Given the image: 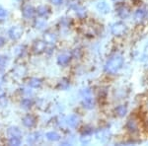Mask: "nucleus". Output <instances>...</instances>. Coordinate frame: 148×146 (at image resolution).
<instances>
[{
    "instance_id": "obj_1",
    "label": "nucleus",
    "mask_w": 148,
    "mask_h": 146,
    "mask_svg": "<svg viewBox=\"0 0 148 146\" xmlns=\"http://www.w3.org/2000/svg\"><path fill=\"white\" fill-rule=\"evenodd\" d=\"M123 64V58L120 54H114L105 64V71L109 74H114L121 68Z\"/></svg>"
},
{
    "instance_id": "obj_2",
    "label": "nucleus",
    "mask_w": 148,
    "mask_h": 146,
    "mask_svg": "<svg viewBox=\"0 0 148 146\" xmlns=\"http://www.w3.org/2000/svg\"><path fill=\"white\" fill-rule=\"evenodd\" d=\"M126 129L131 134H137L139 132V126H138V121L135 118L131 117L126 121Z\"/></svg>"
},
{
    "instance_id": "obj_3",
    "label": "nucleus",
    "mask_w": 148,
    "mask_h": 146,
    "mask_svg": "<svg viewBox=\"0 0 148 146\" xmlns=\"http://www.w3.org/2000/svg\"><path fill=\"white\" fill-rule=\"evenodd\" d=\"M127 31V27L121 22L114 23L111 28V32L114 36H123Z\"/></svg>"
},
{
    "instance_id": "obj_4",
    "label": "nucleus",
    "mask_w": 148,
    "mask_h": 146,
    "mask_svg": "<svg viewBox=\"0 0 148 146\" xmlns=\"http://www.w3.org/2000/svg\"><path fill=\"white\" fill-rule=\"evenodd\" d=\"M83 105L87 109H92L94 107V99L92 97V93L89 89H86L83 91Z\"/></svg>"
},
{
    "instance_id": "obj_5",
    "label": "nucleus",
    "mask_w": 148,
    "mask_h": 146,
    "mask_svg": "<svg viewBox=\"0 0 148 146\" xmlns=\"http://www.w3.org/2000/svg\"><path fill=\"white\" fill-rule=\"evenodd\" d=\"M9 38L11 40H19L23 35V28L20 26H15V27H12L10 30L8 31Z\"/></svg>"
},
{
    "instance_id": "obj_6",
    "label": "nucleus",
    "mask_w": 148,
    "mask_h": 146,
    "mask_svg": "<svg viewBox=\"0 0 148 146\" xmlns=\"http://www.w3.org/2000/svg\"><path fill=\"white\" fill-rule=\"evenodd\" d=\"M46 49H47V42L45 40H36L34 45H33L32 51L36 54H40L46 51Z\"/></svg>"
},
{
    "instance_id": "obj_7",
    "label": "nucleus",
    "mask_w": 148,
    "mask_h": 146,
    "mask_svg": "<svg viewBox=\"0 0 148 146\" xmlns=\"http://www.w3.org/2000/svg\"><path fill=\"white\" fill-rule=\"evenodd\" d=\"M116 13H118L119 17H121L123 19H126L130 15V9L126 5H125V4H120V5L116 8Z\"/></svg>"
},
{
    "instance_id": "obj_8",
    "label": "nucleus",
    "mask_w": 148,
    "mask_h": 146,
    "mask_svg": "<svg viewBox=\"0 0 148 146\" xmlns=\"http://www.w3.org/2000/svg\"><path fill=\"white\" fill-rule=\"evenodd\" d=\"M23 121V124L26 126V127L28 128H32L34 127L36 125V123H37V119L33 114H27V116H25L22 119Z\"/></svg>"
},
{
    "instance_id": "obj_9",
    "label": "nucleus",
    "mask_w": 148,
    "mask_h": 146,
    "mask_svg": "<svg viewBox=\"0 0 148 146\" xmlns=\"http://www.w3.org/2000/svg\"><path fill=\"white\" fill-rule=\"evenodd\" d=\"M7 134H8L9 137H18V138H21L23 135L22 131L17 126H11V127H9L8 130H7Z\"/></svg>"
},
{
    "instance_id": "obj_10",
    "label": "nucleus",
    "mask_w": 148,
    "mask_h": 146,
    "mask_svg": "<svg viewBox=\"0 0 148 146\" xmlns=\"http://www.w3.org/2000/svg\"><path fill=\"white\" fill-rule=\"evenodd\" d=\"M147 15H148V10L146 8H139L136 12H135L134 19H135V21H137V22H140V21L144 20Z\"/></svg>"
},
{
    "instance_id": "obj_11",
    "label": "nucleus",
    "mask_w": 148,
    "mask_h": 146,
    "mask_svg": "<svg viewBox=\"0 0 148 146\" xmlns=\"http://www.w3.org/2000/svg\"><path fill=\"white\" fill-rule=\"evenodd\" d=\"M35 13H36V10L33 8L32 6L30 5H27L23 8V11H22V14H23V17L26 18V19H31L35 16Z\"/></svg>"
},
{
    "instance_id": "obj_12",
    "label": "nucleus",
    "mask_w": 148,
    "mask_h": 146,
    "mask_svg": "<svg viewBox=\"0 0 148 146\" xmlns=\"http://www.w3.org/2000/svg\"><path fill=\"white\" fill-rule=\"evenodd\" d=\"M57 40V36L54 34L53 32H51V31H47V32L45 33L44 35V40L47 42V44H54Z\"/></svg>"
},
{
    "instance_id": "obj_13",
    "label": "nucleus",
    "mask_w": 148,
    "mask_h": 146,
    "mask_svg": "<svg viewBox=\"0 0 148 146\" xmlns=\"http://www.w3.org/2000/svg\"><path fill=\"white\" fill-rule=\"evenodd\" d=\"M70 61V56L66 53H62V54H59L57 56V63L61 66H65L68 64V62Z\"/></svg>"
},
{
    "instance_id": "obj_14",
    "label": "nucleus",
    "mask_w": 148,
    "mask_h": 146,
    "mask_svg": "<svg viewBox=\"0 0 148 146\" xmlns=\"http://www.w3.org/2000/svg\"><path fill=\"white\" fill-rule=\"evenodd\" d=\"M28 84L32 88H40V86H42V82L39 78H31V79H29Z\"/></svg>"
},
{
    "instance_id": "obj_15",
    "label": "nucleus",
    "mask_w": 148,
    "mask_h": 146,
    "mask_svg": "<svg viewBox=\"0 0 148 146\" xmlns=\"http://www.w3.org/2000/svg\"><path fill=\"white\" fill-rule=\"evenodd\" d=\"M78 123H79V119H78V117L76 116H70L69 118L67 119V124L70 127H76V126L78 125Z\"/></svg>"
},
{
    "instance_id": "obj_16",
    "label": "nucleus",
    "mask_w": 148,
    "mask_h": 146,
    "mask_svg": "<svg viewBox=\"0 0 148 146\" xmlns=\"http://www.w3.org/2000/svg\"><path fill=\"white\" fill-rule=\"evenodd\" d=\"M114 112H116V116L120 117V118H123V117L125 116L126 112H127V109H126V107L125 106V105H121V106L116 108Z\"/></svg>"
},
{
    "instance_id": "obj_17",
    "label": "nucleus",
    "mask_w": 148,
    "mask_h": 146,
    "mask_svg": "<svg viewBox=\"0 0 148 146\" xmlns=\"http://www.w3.org/2000/svg\"><path fill=\"white\" fill-rule=\"evenodd\" d=\"M37 13H38V15L40 16V17H46V16H47V14L49 13V9L47 8V6L42 5V6L38 7Z\"/></svg>"
},
{
    "instance_id": "obj_18",
    "label": "nucleus",
    "mask_w": 148,
    "mask_h": 146,
    "mask_svg": "<svg viewBox=\"0 0 148 146\" xmlns=\"http://www.w3.org/2000/svg\"><path fill=\"white\" fill-rule=\"evenodd\" d=\"M74 9L76 10V14H77V16L78 17H80V18H84L85 16H86V10L83 7H81V6H78V4H74V6H72Z\"/></svg>"
},
{
    "instance_id": "obj_19",
    "label": "nucleus",
    "mask_w": 148,
    "mask_h": 146,
    "mask_svg": "<svg viewBox=\"0 0 148 146\" xmlns=\"http://www.w3.org/2000/svg\"><path fill=\"white\" fill-rule=\"evenodd\" d=\"M46 137L49 141H58L60 139V135L58 134L56 131H51V132H47L46 134Z\"/></svg>"
},
{
    "instance_id": "obj_20",
    "label": "nucleus",
    "mask_w": 148,
    "mask_h": 146,
    "mask_svg": "<svg viewBox=\"0 0 148 146\" xmlns=\"http://www.w3.org/2000/svg\"><path fill=\"white\" fill-rule=\"evenodd\" d=\"M97 9L101 12V13H108L109 6L105 1H102V2H100V3L97 4Z\"/></svg>"
},
{
    "instance_id": "obj_21",
    "label": "nucleus",
    "mask_w": 148,
    "mask_h": 146,
    "mask_svg": "<svg viewBox=\"0 0 148 146\" xmlns=\"http://www.w3.org/2000/svg\"><path fill=\"white\" fill-rule=\"evenodd\" d=\"M38 139H39V133L34 132V133H31V134L28 135L27 142L30 143V144H34V143L37 142Z\"/></svg>"
},
{
    "instance_id": "obj_22",
    "label": "nucleus",
    "mask_w": 148,
    "mask_h": 146,
    "mask_svg": "<svg viewBox=\"0 0 148 146\" xmlns=\"http://www.w3.org/2000/svg\"><path fill=\"white\" fill-rule=\"evenodd\" d=\"M33 106V102L31 101L30 99H24L22 102H21V107L23 108V109H30L31 107Z\"/></svg>"
},
{
    "instance_id": "obj_23",
    "label": "nucleus",
    "mask_w": 148,
    "mask_h": 146,
    "mask_svg": "<svg viewBox=\"0 0 148 146\" xmlns=\"http://www.w3.org/2000/svg\"><path fill=\"white\" fill-rule=\"evenodd\" d=\"M9 145L12 146H18L21 144V138L18 137H9Z\"/></svg>"
},
{
    "instance_id": "obj_24",
    "label": "nucleus",
    "mask_w": 148,
    "mask_h": 146,
    "mask_svg": "<svg viewBox=\"0 0 148 146\" xmlns=\"http://www.w3.org/2000/svg\"><path fill=\"white\" fill-rule=\"evenodd\" d=\"M7 16V11L3 8L2 6H0V20H4Z\"/></svg>"
},
{
    "instance_id": "obj_25",
    "label": "nucleus",
    "mask_w": 148,
    "mask_h": 146,
    "mask_svg": "<svg viewBox=\"0 0 148 146\" xmlns=\"http://www.w3.org/2000/svg\"><path fill=\"white\" fill-rule=\"evenodd\" d=\"M143 124H144L145 129L148 131V112H147L146 116L144 117V119H143Z\"/></svg>"
},
{
    "instance_id": "obj_26",
    "label": "nucleus",
    "mask_w": 148,
    "mask_h": 146,
    "mask_svg": "<svg viewBox=\"0 0 148 146\" xmlns=\"http://www.w3.org/2000/svg\"><path fill=\"white\" fill-rule=\"evenodd\" d=\"M73 56L75 57L76 59H77V58H80V56H81V51H80V49H75V51H73Z\"/></svg>"
},
{
    "instance_id": "obj_27",
    "label": "nucleus",
    "mask_w": 148,
    "mask_h": 146,
    "mask_svg": "<svg viewBox=\"0 0 148 146\" xmlns=\"http://www.w3.org/2000/svg\"><path fill=\"white\" fill-rule=\"evenodd\" d=\"M49 1H51V3H52L53 5L58 6V5H61V4H62L63 0H49Z\"/></svg>"
},
{
    "instance_id": "obj_28",
    "label": "nucleus",
    "mask_w": 148,
    "mask_h": 146,
    "mask_svg": "<svg viewBox=\"0 0 148 146\" xmlns=\"http://www.w3.org/2000/svg\"><path fill=\"white\" fill-rule=\"evenodd\" d=\"M5 65V58L0 56V69H2Z\"/></svg>"
},
{
    "instance_id": "obj_29",
    "label": "nucleus",
    "mask_w": 148,
    "mask_h": 146,
    "mask_svg": "<svg viewBox=\"0 0 148 146\" xmlns=\"http://www.w3.org/2000/svg\"><path fill=\"white\" fill-rule=\"evenodd\" d=\"M143 109H144V111L148 112V96H147V98H145V100H144V104H143Z\"/></svg>"
},
{
    "instance_id": "obj_30",
    "label": "nucleus",
    "mask_w": 148,
    "mask_h": 146,
    "mask_svg": "<svg viewBox=\"0 0 148 146\" xmlns=\"http://www.w3.org/2000/svg\"><path fill=\"white\" fill-rule=\"evenodd\" d=\"M5 45V39L2 37H0V47H3V45Z\"/></svg>"
},
{
    "instance_id": "obj_31",
    "label": "nucleus",
    "mask_w": 148,
    "mask_h": 146,
    "mask_svg": "<svg viewBox=\"0 0 148 146\" xmlns=\"http://www.w3.org/2000/svg\"><path fill=\"white\" fill-rule=\"evenodd\" d=\"M4 96H5V91L2 89L1 87H0V98H3Z\"/></svg>"
}]
</instances>
